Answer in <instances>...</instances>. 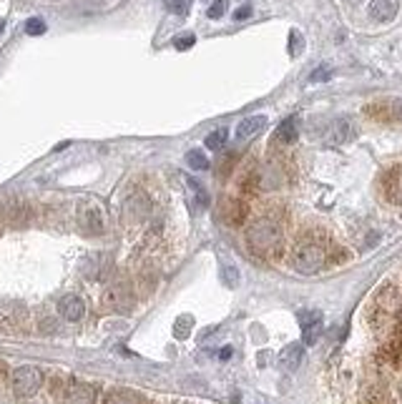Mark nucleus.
I'll return each instance as SVG.
<instances>
[{"label": "nucleus", "mask_w": 402, "mask_h": 404, "mask_svg": "<svg viewBox=\"0 0 402 404\" xmlns=\"http://www.w3.org/2000/svg\"><path fill=\"white\" fill-rule=\"evenodd\" d=\"M402 307H400V294L392 284L383 287L377 292L372 307H369V324L377 334H390L395 329L397 319H400Z\"/></svg>", "instance_id": "f257e3e1"}, {"label": "nucleus", "mask_w": 402, "mask_h": 404, "mask_svg": "<svg viewBox=\"0 0 402 404\" xmlns=\"http://www.w3.org/2000/svg\"><path fill=\"white\" fill-rule=\"evenodd\" d=\"M246 244L257 256L269 259L282 249V226L269 216H262L257 221H251L249 231H246Z\"/></svg>", "instance_id": "f03ea898"}, {"label": "nucleus", "mask_w": 402, "mask_h": 404, "mask_svg": "<svg viewBox=\"0 0 402 404\" xmlns=\"http://www.w3.org/2000/svg\"><path fill=\"white\" fill-rule=\"evenodd\" d=\"M292 264L299 274H317L327 264V249L315 239H304L292 251Z\"/></svg>", "instance_id": "7ed1b4c3"}, {"label": "nucleus", "mask_w": 402, "mask_h": 404, "mask_svg": "<svg viewBox=\"0 0 402 404\" xmlns=\"http://www.w3.org/2000/svg\"><path fill=\"white\" fill-rule=\"evenodd\" d=\"M43 385V372L38 367H18L13 372V392L18 397H33Z\"/></svg>", "instance_id": "20e7f679"}, {"label": "nucleus", "mask_w": 402, "mask_h": 404, "mask_svg": "<svg viewBox=\"0 0 402 404\" xmlns=\"http://www.w3.org/2000/svg\"><path fill=\"white\" fill-rule=\"evenodd\" d=\"M103 304L111 312H128L133 307V294H131V287L124 284V281H116L111 287L103 292Z\"/></svg>", "instance_id": "39448f33"}, {"label": "nucleus", "mask_w": 402, "mask_h": 404, "mask_svg": "<svg viewBox=\"0 0 402 404\" xmlns=\"http://www.w3.org/2000/svg\"><path fill=\"white\" fill-rule=\"evenodd\" d=\"M365 116H369L372 121H402V98L367 103L365 106Z\"/></svg>", "instance_id": "423d86ee"}, {"label": "nucleus", "mask_w": 402, "mask_h": 404, "mask_svg": "<svg viewBox=\"0 0 402 404\" xmlns=\"http://www.w3.org/2000/svg\"><path fill=\"white\" fill-rule=\"evenodd\" d=\"M219 216L229 226H239V224L246 221V203L239 196H224L219 201Z\"/></svg>", "instance_id": "0eeeda50"}, {"label": "nucleus", "mask_w": 402, "mask_h": 404, "mask_svg": "<svg viewBox=\"0 0 402 404\" xmlns=\"http://www.w3.org/2000/svg\"><path fill=\"white\" fill-rule=\"evenodd\" d=\"M99 392L93 385L86 382H68L66 389H63V404H96Z\"/></svg>", "instance_id": "6e6552de"}, {"label": "nucleus", "mask_w": 402, "mask_h": 404, "mask_svg": "<svg viewBox=\"0 0 402 404\" xmlns=\"http://www.w3.org/2000/svg\"><path fill=\"white\" fill-rule=\"evenodd\" d=\"M299 326H302L304 344H317V339L322 337V326H324L322 312H317V309L302 312L299 314Z\"/></svg>", "instance_id": "1a4fd4ad"}, {"label": "nucleus", "mask_w": 402, "mask_h": 404, "mask_svg": "<svg viewBox=\"0 0 402 404\" xmlns=\"http://www.w3.org/2000/svg\"><path fill=\"white\" fill-rule=\"evenodd\" d=\"M383 194L390 203L402 206V163L400 166H392L383 176Z\"/></svg>", "instance_id": "9d476101"}, {"label": "nucleus", "mask_w": 402, "mask_h": 404, "mask_svg": "<svg viewBox=\"0 0 402 404\" xmlns=\"http://www.w3.org/2000/svg\"><path fill=\"white\" fill-rule=\"evenodd\" d=\"M78 221L86 234L99 236L101 231H103V214H101V209L96 203H83V206H81Z\"/></svg>", "instance_id": "9b49d317"}, {"label": "nucleus", "mask_w": 402, "mask_h": 404, "mask_svg": "<svg viewBox=\"0 0 402 404\" xmlns=\"http://www.w3.org/2000/svg\"><path fill=\"white\" fill-rule=\"evenodd\" d=\"M355 136V126L347 121V118H335L327 131H324V141L327 144H344V141H350Z\"/></svg>", "instance_id": "f8f14e48"}, {"label": "nucleus", "mask_w": 402, "mask_h": 404, "mask_svg": "<svg viewBox=\"0 0 402 404\" xmlns=\"http://www.w3.org/2000/svg\"><path fill=\"white\" fill-rule=\"evenodd\" d=\"M58 314L66 321H81L83 319V314H86V304H83L81 296L68 294V296H63V299L58 301Z\"/></svg>", "instance_id": "ddd939ff"}, {"label": "nucleus", "mask_w": 402, "mask_h": 404, "mask_svg": "<svg viewBox=\"0 0 402 404\" xmlns=\"http://www.w3.org/2000/svg\"><path fill=\"white\" fill-rule=\"evenodd\" d=\"M23 324V309L15 304H3L0 307V332H18Z\"/></svg>", "instance_id": "4468645a"}, {"label": "nucleus", "mask_w": 402, "mask_h": 404, "mask_svg": "<svg viewBox=\"0 0 402 404\" xmlns=\"http://www.w3.org/2000/svg\"><path fill=\"white\" fill-rule=\"evenodd\" d=\"M397 8H400V0H372L369 3V15L377 23H387L397 15Z\"/></svg>", "instance_id": "2eb2a0df"}, {"label": "nucleus", "mask_w": 402, "mask_h": 404, "mask_svg": "<svg viewBox=\"0 0 402 404\" xmlns=\"http://www.w3.org/2000/svg\"><path fill=\"white\" fill-rule=\"evenodd\" d=\"M267 126V116H262V113H257V116H246L242 124L237 126V136L239 138H251L257 136L259 131Z\"/></svg>", "instance_id": "dca6fc26"}, {"label": "nucleus", "mask_w": 402, "mask_h": 404, "mask_svg": "<svg viewBox=\"0 0 402 404\" xmlns=\"http://www.w3.org/2000/svg\"><path fill=\"white\" fill-rule=\"evenodd\" d=\"M277 141L279 144H294L297 141V136H299V124H297V118L294 116H290V118H284L282 124H279V128H277Z\"/></svg>", "instance_id": "f3484780"}, {"label": "nucleus", "mask_w": 402, "mask_h": 404, "mask_svg": "<svg viewBox=\"0 0 402 404\" xmlns=\"http://www.w3.org/2000/svg\"><path fill=\"white\" fill-rule=\"evenodd\" d=\"M302 357H304V349L302 344H290L287 349L282 352V357H279V362H282V367L287 369V372H294L299 364H302Z\"/></svg>", "instance_id": "a211bd4d"}, {"label": "nucleus", "mask_w": 402, "mask_h": 404, "mask_svg": "<svg viewBox=\"0 0 402 404\" xmlns=\"http://www.w3.org/2000/svg\"><path fill=\"white\" fill-rule=\"evenodd\" d=\"M226 141H229V131L226 128L211 131L209 136H206V149L209 151H221L226 146Z\"/></svg>", "instance_id": "6ab92c4d"}, {"label": "nucleus", "mask_w": 402, "mask_h": 404, "mask_svg": "<svg viewBox=\"0 0 402 404\" xmlns=\"http://www.w3.org/2000/svg\"><path fill=\"white\" fill-rule=\"evenodd\" d=\"M103 404H144V402L136 394H131V392H111Z\"/></svg>", "instance_id": "aec40b11"}, {"label": "nucleus", "mask_w": 402, "mask_h": 404, "mask_svg": "<svg viewBox=\"0 0 402 404\" xmlns=\"http://www.w3.org/2000/svg\"><path fill=\"white\" fill-rule=\"evenodd\" d=\"M186 163L192 166L194 171H206L211 166L209 158L201 153V151H189V156H186Z\"/></svg>", "instance_id": "412c9836"}, {"label": "nucleus", "mask_w": 402, "mask_h": 404, "mask_svg": "<svg viewBox=\"0 0 402 404\" xmlns=\"http://www.w3.org/2000/svg\"><path fill=\"white\" fill-rule=\"evenodd\" d=\"M192 326H194L192 317H181V319H176V326H174V334H176V339H186V337L192 334Z\"/></svg>", "instance_id": "4be33fe9"}, {"label": "nucleus", "mask_w": 402, "mask_h": 404, "mask_svg": "<svg viewBox=\"0 0 402 404\" xmlns=\"http://www.w3.org/2000/svg\"><path fill=\"white\" fill-rule=\"evenodd\" d=\"M166 10H171L174 15H186L192 8V0H164Z\"/></svg>", "instance_id": "5701e85b"}, {"label": "nucleus", "mask_w": 402, "mask_h": 404, "mask_svg": "<svg viewBox=\"0 0 402 404\" xmlns=\"http://www.w3.org/2000/svg\"><path fill=\"white\" fill-rule=\"evenodd\" d=\"M26 33L28 35H43V33H46V20H40V18L26 20Z\"/></svg>", "instance_id": "b1692460"}, {"label": "nucleus", "mask_w": 402, "mask_h": 404, "mask_svg": "<svg viewBox=\"0 0 402 404\" xmlns=\"http://www.w3.org/2000/svg\"><path fill=\"white\" fill-rule=\"evenodd\" d=\"M224 13H226V0H214L209 6V10H206V15H209L211 20H219Z\"/></svg>", "instance_id": "393cba45"}, {"label": "nucleus", "mask_w": 402, "mask_h": 404, "mask_svg": "<svg viewBox=\"0 0 402 404\" xmlns=\"http://www.w3.org/2000/svg\"><path fill=\"white\" fill-rule=\"evenodd\" d=\"M194 43H196V38H194L192 33H186V35H178V38L174 40V46H176L178 51H189V48H192Z\"/></svg>", "instance_id": "a878e982"}, {"label": "nucleus", "mask_w": 402, "mask_h": 404, "mask_svg": "<svg viewBox=\"0 0 402 404\" xmlns=\"http://www.w3.org/2000/svg\"><path fill=\"white\" fill-rule=\"evenodd\" d=\"M234 163H237V153H229V158H226V161L221 163V166H219V174H221V176H226Z\"/></svg>", "instance_id": "bb28decb"}, {"label": "nucleus", "mask_w": 402, "mask_h": 404, "mask_svg": "<svg viewBox=\"0 0 402 404\" xmlns=\"http://www.w3.org/2000/svg\"><path fill=\"white\" fill-rule=\"evenodd\" d=\"M330 78V68H327V65H319V68H317L315 73H312V81H327Z\"/></svg>", "instance_id": "cd10ccee"}, {"label": "nucleus", "mask_w": 402, "mask_h": 404, "mask_svg": "<svg viewBox=\"0 0 402 404\" xmlns=\"http://www.w3.org/2000/svg\"><path fill=\"white\" fill-rule=\"evenodd\" d=\"M192 189L196 191V199H199V203H209V194H206V189H201L196 181H192Z\"/></svg>", "instance_id": "c85d7f7f"}, {"label": "nucleus", "mask_w": 402, "mask_h": 404, "mask_svg": "<svg viewBox=\"0 0 402 404\" xmlns=\"http://www.w3.org/2000/svg\"><path fill=\"white\" fill-rule=\"evenodd\" d=\"M249 15H251V8L249 6H242L237 13H234V20H246Z\"/></svg>", "instance_id": "c756f323"}, {"label": "nucleus", "mask_w": 402, "mask_h": 404, "mask_svg": "<svg viewBox=\"0 0 402 404\" xmlns=\"http://www.w3.org/2000/svg\"><path fill=\"white\" fill-rule=\"evenodd\" d=\"M299 51V33L297 31H292V56Z\"/></svg>", "instance_id": "7c9ffc66"}, {"label": "nucleus", "mask_w": 402, "mask_h": 404, "mask_svg": "<svg viewBox=\"0 0 402 404\" xmlns=\"http://www.w3.org/2000/svg\"><path fill=\"white\" fill-rule=\"evenodd\" d=\"M0 31H3V20H0Z\"/></svg>", "instance_id": "2f4dec72"}]
</instances>
